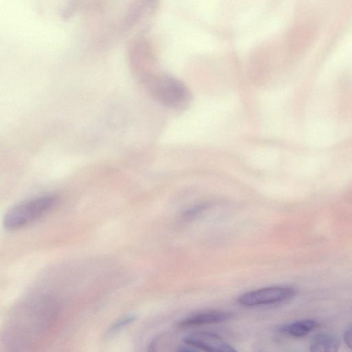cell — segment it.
<instances>
[{
    "label": "cell",
    "instance_id": "cell-1",
    "mask_svg": "<svg viewBox=\"0 0 352 352\" xmlns=\"http://www.w3.org/2000/svg\"><path fill=\"white\" fill-rule=\"evenodd\" d=\"M58 306L46 297L31 298L16 305L6 325V352H29L52 323Z\"/></svg>",
    "mask_w": 352,
    "mask_h": 352
},
{
    "label": "cell",
    "instance_id": "cell-2",
    "mask_svg": "<svg viewBox=\"0 0 352 352\" xmlns=\"http://www.w3.org/2000/svg\"><path fill=\"white\" fill-rule=\"evenodd\" d=\"M145 82L155 97L165 105L181 108L188 102L190 93L185 85L173 76L163 74H150Z\"/></svg>",
    "mask_w": 352,
    "mask_h": 352
},
{
    "label": "cell",
    "instance_id": "cell-3",
    "mask_svg": "<svg viewBox=\"0 0 352 352\" xmlns=\"http://www.w3.org/2000/svg\"><path fill=\"white\" fill-rule=\"evenodd\" d=\"M57 198L45 196L23 201L10 208L3 219L7 229H17L30 223L50 212L56 205Z\"/></svg>",
    "mask_w": 352,
    "mask_h": 352
},
{
    "label": "cell",
    "instance_id": "cell-4",
    "mask_svg": "<svg viewBox=\"0 0 352 352\" xmlns=\"http://www.w3.org/2000/svg\"><path fill=\"white\" fill-rule=\"evenodd\" d=\"M296 290L289 287H268L250 291L239 296L238 302L245 307L272 305L293 298Z\"/></svg>",
    "mask_w": 352,
    "mask_h": 352
},
{
    "label": "cell",
    "instance_id": "cell-5",
    "mask_svg": "<svg viewBox=\"0 0 352 352\" xmlns=\"http://www.w3.org/2000/svg\"><path fill=\"white\" fill-rule=\"evenodd\" d=\"M184 342L205 352H222L229 344L218 335L208 332H197L187 335Z\"/></svg>",
    "mask_w": 352,
    "mask_h": 352
},
{
    "label": "cell",
    "instance_id": "cell-6",
    "mask_svg": "<svg viewBox=\"0 0 352 352\" xmlns=\"http://www.w3.org/2000/svg\"><path fill=\"white\" fill-rule=\"evenodd\" d=\"M232 313L221 310H206L195 313L182 320L178 326L180 328L194 327L206 324H217L231 319Z\"/></svg>",
    "mask_w": 352,
    "mask_h": 352
},
{
    "label": "cell",
    "instance_id": "cell-7",
    "mask_svg": "<svg viewBox=\"0 0 352 352\" xmlns=\"http://www.w3.org/2000/svg\"><path fill=\"white\" fill-rule=\"evenodd\" d=\"M319 326L314 319H302L279 326L277 331L291 338L304 337Z\"/></svg>",
    "mask_w": 352,
    "mask_h": 352
},
{
    "label": "cell",
    "instance_id": "cell-8",
    "mask_svg": "<svg viewBox=\"0 0 352 352\" xmlns=\"http://www.w3.org/2000/svg\"><path fill=\"white\" fill-rule=\"evenodd\" d=\"M339 339L329 333H318L311 340L310 352H338L340 349Z\"/></svg>",
    "mask_w": 352,
    "mask_h": 352
},
{
    "label": "cell",
    "instance_id": "cell-9",
    "mask_svg": "<svg viewBox=\"0 0 352 352\" xmlns=\"http://www.w3.org/2000/svg\"><path fill=\"white\" fill-rule=\"evenodd\" d=\"M135 320V316L134 315H129L120 318L110 327L108 331V336H110V335H114L126 326L133 322Z\"/></svg>",
    "mask_w": 352,
    "mask_h": 352
},
{
    "label": "cell",
    "instance_id": "cell-10",
    "mask_svg": "<svg viewBox=\"0 0 352 352\" xmlns=\"http://www.w3.org/2000/svg\"><path fill=\"white\" fill-rule=\"evenodd\" d=\"M344 340L346 346L352 349V325L346 329L344 334Z\"/></svg>",
    "mask_w": 352,
    "mask_h": 352
},
{
    "label": "cell",
    "instance_id": "cell-11",
    "mask_svg": "<svg viewBox=\"0 0 352 352\" xmlns=\"http://www.w3.org/2000/svg\"><path fill=\"white\" fill-rule=\"evenodd\" d=\"M177 352H197L192 346L187 344L178 347Z\"/></svg>",
    "mask_w": 352,
    "mask_h": 352
},
{
    "label": "cell",
    "instance_id": "cell-12",
    "mask_svg": "<svg viewBox=\"0 0 352 352\" xmlns=\"http://www.w3.org/2000/svg\"><path fill=\"white\" fill-rule=\"evenodd\" d=\"M222 352H238L234 347L229 345L224 351Z\"/></svg>",
    "mask_w": 352,
    "mask_h": 352
}]
</instances>
